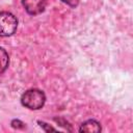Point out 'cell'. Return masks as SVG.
Instances as JSON below:
<instances>
[{"instance_id":"obj_1","label":"cell","mask_w":133,"mask_h":133,"mask_svg":"<svg viewBox=\"0 0 133 133\" xmlns=\"http://www.w3.org/2000/svg\"><path fill=\"white\" fill-rule=\"evenodd\" d=\"M45 101H46L45 94L39 89H29L25 91L21 98L22 104L31 110H36L42 108L45 104Z\"/></svg>"},{"instance_id":"obj_2","label":"cell","mask_w":133,"mask_h":133,"mask_svg":"<svg viewBox=\"0 0 133 133\" xmlns=\"http://www.w3.org/2000/svg\"><path fill=\"white\" fill-rule=\"evenodd\" d=\"M18 26L16 17L7 11L0 12V36H9L15 33Z\"/></svg>"},{"instance_id":"obj_3","label":"cell","mask_w":133,"mask_h":133,"mask_svg":"<svg viewBox=\"0 0 133 133\" xmlns=\"http://www.w3.org/2000/svg\"><path fill=\"white\" fill-rule=\"evenodd\" d=\"M24 8L29 15H38L44 11L47 0H23L22 1Z\"/></svg>"},{"instance_id":"obj_4","label":"cell","mask_w":133,"mask_h":133,"mask_svg":"<svg viewBox=\"0 0 133 133\" xmlns=\"http://www.w3.org/2000/svg\"><path fill=\"white\" fill-rule=\"evenodd\" d=\"M80 132H100L101 126L100 124L95 119H88L85 123H83L79 129Z\"/></svg>"},{"instance_id":"obj_5","label":"cell","mask_w":133,"mask_h":133,"mask_svg":"<svg viewBox=\"0 0 133 133\" xmlns=\"http://www.w3.org/2000/svg\"><path fill=\"white\" fill-rule=\"evenodd\" d=\"M8 63H9L8 54L4 49L0 48V73H3L7 69Z\"/></svg>"},{"instance_id":"obj_6","label":"cell","mask_w":133,"mask_h":133,"mask_svg":"<svg viewBox=\"0 0 133 133\" xmlns=\"http://www.w3.org/2000/svg\"><path fill=\"white\" fill-rule=\"evenodd\" d=\"M11 125H12V127L14 128H18V129H20V128H24V123H22L21 121H19V119H15V121H12L11 122Z\"/></svg>"},{"instance_id":"obj_7","label":"cell","mask_w":133,"mask_h":133,"mask_svg":"<svg viewBox=\"0 0 133 133\" xmlns=\"http://www.w3.org/2000/svg\"><path fill=\"white\" fill-rule=\"evenodd\" d=\"M61 1H63L64 3L69 4L71 6H76L78 4V0H61Z\"/></svg>"},{"instance_id":"obj_8","label":"cell","mask_w":133,"mask_h":133,"mask_svg":"<svg viewBox=\"0 0 133 133\" xmlns=\"http://www.w3.org/2000/svg\"><path fill=\"white\" fill-rule=\"evenodd\" d=\"M38 124L41 125V127H43V128H45V130H46V131H55V129H53V128H51V127H49V126H47V124H45V123H42V122H38Z\"/></svg>"}]
</instances>
